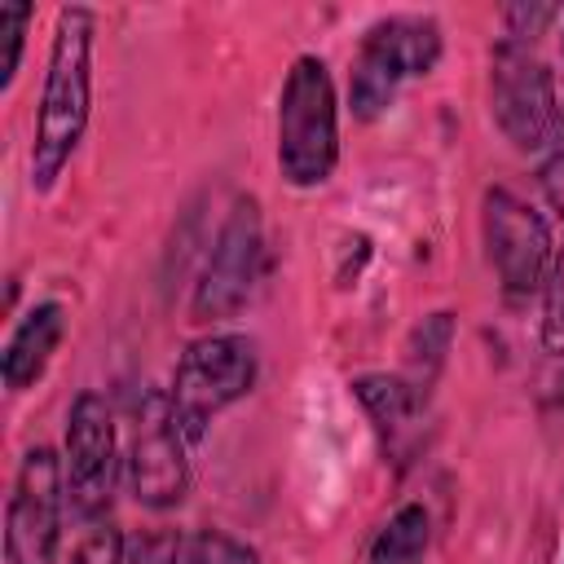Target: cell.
<instances>
[{
    "instance_id": "1",
    "label": "cell",
    "mask_w": 564,
    "mask_h": 564,
    "mask_svg": "<svg viewBox=\"0 0 564 564\" xmlns=\"http://www.w3.org/2000/svg\"><path fill=\"white\" fill-rule=\"evenodd\" d=\"M93 40L97 18L84 4L57 9L48 62H44V88L31 132V189L48 194L62 172L70 167L88 119H93Z\"/></svg>"
},
{
    "instance_id": "2",
    "label": "cell",
    "mask_w": 564,
    "mask_h": 564,
    "mask_svg": "<svg viewBox=\"0 0 564 564\" xmlns=\"http://www.w3.org/2000/svg\"><path fill=\"white\" fill-rule=\"evenodd\" d=\"M339 167V93L317 53H300L278 93V172L291 189H317Z\"/></svg>"
},
{
    "instance_id": "3",
    "label": "cell",
    "mask_w": 564,
    "mask_h": 564,
    "mask_svg": "<svg viewBox=\"0 0 564 564\" xmlns=\"http://www.w3.org/2000/svg\"><path fill=\"white\" fill-rule=\"evenodd\" d=\"M441 62V26L427 13H388L366 26L357 53H352V75H348V106L352 119L370 123L379 119L405 79L432 75Z\"/></svg>"
},
{
    "instance_id": "4",
    "label": "cell",
    "mask_w": 564,
    "mask_h": 564,
    "mask_svg": "<svg viewBox=\"0 0 564 564\" xmlns=\"http://www.w3.org/2000/svg\"><path fill=\"white\" fill-rule=\"evenodd\" d=\"M256 375H260V352L251 335L212 330V335L189 339L185 352L176 357L172 388H167V401L185 436L203 441L207 423L256 388Z\"/></svg>"
},
{
    "instance_id": "5",
    "label": "cell",
    "mask_w": 564,
    "mask_h": 564,
    "mask_svg": "<svg viewBox=\"0 0 564 564\" xmlns=\"http://www.w3.org/2000/svg\"><path fill=\"white\" fill-rule=\"evenodd\" d=\"M560 93H555V70L546 57H538L533 44L520 40H498L489 48V119L511 141L520 154H542L560 123Z\"/></svg>"
},
{
    "instance_id": "6",
    "label": "cell",
    "mask_w": 564,
    "mask_h": 564,
    "mask_svg": "<svg viewBox=\"0 0 564 564\" xmlns=\"http://www.w3.org/2000/svg\"><path fill=\"white\" fill-rule=\"evenodd\" d=\"M264 273V216L251 194H238L212 238V251L194 278L189 317L203 326L229 322L247 308Z\"/></svg>"
},
{
    "instance_id": "7",
    "label": "cell",
    "mask_w": 564,
    "mask_h": 564,
    "mask_svg": "<svg viewBox=\"0 0 564 564\" xmlns=\"http://www.w3.org/2000/svg\"><path fill=\"white\" fill-rule=\"evenodd\" d=\"M189 436L167 401V392L150 388L132 410V432L123 445V480L137 507L172 511L189 494Z\"/></svg>"
},
{
    "instance_id": "8",
    "label": "cell",
    "mask_w": 564,
    "mask_h": 564,
    "mask_svg": "<svg viewBox=\"0 0 564 564\" xmlns=\"http://www.w3.org/2000/svg\"><path fill=\"white\" fill-rule=\"evenodd\" d=\"M480 242L511 304L542 291L546 269L555 260V238L533 203H524L507 185H489L480 198Z\"/></svg>"
},
{
    "instance_id": "9",
    "label": "cell",
    "mask_w": 564,
    "mask_h": 564,
    "mask_svg": "<svg viewBox=\"0 0 564 564\" xmlns=\"http://www.w3.org/2000/svg\"><path fill=\"white\" fill-rule=\"evenodd\" d=\"M62 471H66V507L79 520H101L115 498V480L123 471V445L110 401L93 388H84L66 410Z\"/></svg>"
},
{
    "instance_id": "10",
    "label": "cell",
    "mask_w": 564,
    "mask_h": 564,
    "mask_svg": "<svg viewBox=\"0 0 564 564\" xmlns=\"http://www.w3.org/2000/svg\"><path fill=\"white\" fill-rule=\"evenodd\" d=\"M66 520V471L62 454L31 445L18 463L9 511H4V564H53Z\"/></svg>"
},
{
    "instance_id": "11",
    "label": "cell",
    "mask_w": 564,
    "mask_h": 564,
    "mask_svg": "<svg viewBox=\"0 0 564 564\" xmlns=\"http://www.w3.org/2000/svg\"><path fill=\"white\" fill-rule=\"evenodd\" d=\"M62 339H66V308H62L57 300L31 304V308L18 317V326L9 330L4 352H0V379H4V388H9V392L35 388V383L44 379L53 352L62 348Z\"/></svg>"
},
{
    "instance_id": "12",
    "label": "cell",
    "mask_w": 564,
    "mask_h": 564,
    "mask_svg": "<svg viewBox=\"0 0 564 564\" xmlns=\"http://www.w3.org/2000/svg\"><path fill=\"white\" fill-rule=\"evenodd\" d=\"M352 397L361 401L366 419L375 423L383 449H401V445L419 432V423H423V401H427V392H423L419 383H410L405 375H383V370L357 375V379H352Z\"/></svg>"
},
{
    "instance_id": "13",
    "label": "cell",
    "mask_w": 564,
    "mask_h": 564,
    "mask_svg": "<svg viewBox=\"0 0 564 564\" xmlns=\"http://www.w3.org/2000/svg\"><path fill=\"white\" fill-rule=\"evenodd\" d=\"M427 546H432V516L423 502H401L388 524L375 533L366 564H427Z\"/></svg>"
},
{
    "instance_id": "14",
    "label": "cell",
    "mask_w": 564,
    "mask_h": 564,
    "mask_svg": "<svg viewBox=\"0 0 564 564\" xmlns=\"http://www.w3.org/2000/svg\"><path fill=\"white\" fill-rule=\"evenodd\" d=\"M454 344V313H432L414 326L410 344H405V366H410V383H419L423 392L436 383L441 366H445V352Z\"/></svg>"
},
{
    "instance_id": "15",
    "label": "cell",
    "mask_w": 564,
    "mask_h": 564,
    "mask_svg": "<svg viewBox=\"0 0 564 564\" xmlns=\"http://www.w3.org/2000/svg\"><path fill=\"white\" fill-rule=\"evenodd\" d=\"M31 18H35V4H26V0H4L0 4V93H9L13 79H18Z\"/></svg>"
},
{
    "instance_id": "16",
    "label": "cell",
    "mask_w": 564,
    "mask_h": 564,
    "mask_svg": "<svg viewBox=\"0 0 564 564\" xmlns=\"http://www.w3.org/2000/svg\"><path fill=\"white\" fill-rule=\"evenodd\" d=\"M185 564H260L256 546L225 529H194L185 538Z\"/></svg>"
},
{
    "instance_id": "17",
    "label": "cell",
    "mask_w": 564,
    "mask_h": 564,
    "mask_svg": "<svg viewBox=\"0 0 564 564\" xmlns=\"http://www.w3.org/2000/svg\"><path fill=\"white\" fill-rule=\"evenodd\" d=\"M66 564H128V538L115 520H88V529L75 538Z\"/></svg>"
},
{
    "instance_id": "18",
    "label": "cell",
    "mask_w": 564,
    "mask_h": 564,
    "mask_svg": "<svg viewBox=\"0 0 564 564\" xmlns=\"http://www.w3.org/2000/svg\"><path fill=\"white\" fill-rule=\"evenodd\" d=\"M542 348L564 357V242L555 247V260L542 282Z\"/></svg>"
},
{
    "instance_id": "19",
    "label": "cell",
    "mask_w": 564,
    "mask_h": 564,
    "mask_svg": "<svg viewBox=\"0 0 564 564\" xmlns=\"http://www.w3.org/2000/svg\"><path fill=\"white\" fill-rule=\"evenodd\" d=\"M185 538L181 529H145L128 542V564H185Z\"/></svg>"
},
{
    "instance_id": "20",
    "label": "cell",
    "mask_w": 564,
    "mask_h": 564,
    "mask_svg": "<svg viewBox=\"0 0 564 564\" xmlns=\"http://www.w3.org/2000/svg\"><path fill=\"white\" fill-rule=\"evenodd\" d=\"M538 189L546 198V207L555 216H564V110H560V123L551 132V141L542 145V163H538Z\"/></svg>"
},
{
    "instance_id": "21",
    "label": "cell",
    "mask_w": 564,
    "mask_h": 564,
    "mask_svg": "<svg viewBox=\"0 0 564 564\" xmlns=\"http://www.w3.org/2000/svg\"><path fill=\"white\" fill-rule=\"evenodd\" d=\"M560 13H564L560 4H507V9H502V26H507V40H520V44H538V35H546V26H551Z\"/></svg>"
},
{
    "instance_id": "22",
    "label": "cell",
    "mask_w": 564,
    "mask_h": 564,
    "mask_svg": "<svg viewBox=\"0 0 564 564\" xmlns=\"http://www.w3.org/2000/svg\"><path fill=\"white\" fill-rule=\"evenodd\" d=\"M555 388H560L555 397H560V410H564V375H560V383H555Z\"/></svg>"
},
{
    "instance_id": "23",
    "label": "cell",
    "mask_w": 564,
    "mask_h": 564,
    "mask_svg": "<svg viewBox=\"0 0 564 564\" xmlns=\"http://www.w3.org/2000/svg\"><path fill=\"white\" fill-rule=\"evenodd\" d=\"M560 48H564V35H560Z\"/></svg>"
}]
</instances>
